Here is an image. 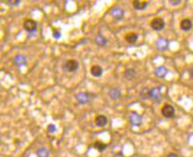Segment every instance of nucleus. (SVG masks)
I'll return each mask as SVG.
<instances>
[{
    "instance_id": "obj_11",
    "label": "nucleus",
    "mask_w": 193,
    "mask_h": 157,
    "mask_svg": "<svg viewBox=\"0 0 193 157\" xmlns=\"http://www.w3.org/2000/svg\"><path fill=\"white\" fill-rule=\"evenodd\" d=\"M138 38H139V35L136 33L131 32V33H129L125 35V40L130 44H134L138 40Z\"/></svg>"
},
{
    "instance_id": "obj_8",
    "label": "nucleus",
    "mask_w": 193,
    "mask_h": 157,
    "mask_svg": "<svg viewBox=\"0 0 193 157\" xmlns=\"http://www.w3.org/2000/svg\"><path fill=\"white\" fill-rule=\"evenodd\" d=\"M110 13H111V15L112 17L116 19V20H120V19H123V17H124V10L123 9H121L120 7H114L112 10H111V12H110Z\"/></svg>"
},
{
    "instance_id": "obj_15",
    "label": "nucleus",
    "mask_w": 193,
    "mask_h": 157,
    "mask_svg": "<svg viewBox=\"0 0 193 157\" xmlns=\"http://www.w3.org/2000/svg\"><path fill=\"white\" fill-rule=\"evenodd\" d=\"M108 96L111 99L116 100V99L121 97V91L119 89H116H116H111L108 92Z\"/></svg>"
},
{
    "instance_id": "obj_23",
    "label": "nucleus",
    "mask_w": 193,
    "mask_h": 157,
    "mask_svg": "<svg viewBox=\"0 0 193 157\" xmlns=\"http://www.w3.org/2000/svg\"><path fill=\"white\" fill-rule=\"evenodd\" d=\"M47 130H48V132L49 133H50V134H53L55 133L56 131V127L55 126L54 124H49L48 127H47Z\"/></svg>"
},
{
    "instance_id": "obj_21",
    "label": "nucleus",
    "mask_w": 193,
    "mask_h": 157,
    "mask_svg": "<svg viewBox=\"0 0 193 157\" xmlns=\"http://www.w3.org/2000/svg\"><path fill=\"white\" fill-rule=\"evenodd\" d=\"M156 45H157L158 48H159L160 50H164V49H166L167 47H168V41H167L166 40H164V39H161V40H159L157 41Z\"/></svg>"
},
{
    "instance_id": "obj_22",
    "label": "nucleus",
    "mask_w": 193,
    "mask_h": 157,
    "mask_svg": "<svg viewBox=\"0 0 193 157\" xmlns=\"http://www.w3.org/2000/svg\"><path fill=\"white\" fill-rule=\"evenodd\" d=\"M5 3H6V4H9V5H13V6H18L20 3H21V1L20 0H15V1H13V0H9V1H4Z\"/></svg>"
},
{
    "instance_id": "obj_2",
    "label": "nucleus",
    "mask_w": 193,
    "mask_h": 157,
    "mask_svg": "<svg viewBox=\"0 0 193 157\" xmlns=\"http://www.w3.org/2000/svg\"><path fill=\"white\" fill-rule=\"evenodd\" d=\"M64 68L68 71V72H75L77 71L78 68L79 67V63L77 60L74 59H70L66 61V62L64 63Z\"/></svg>"
},
{
    "instance_id": "obj_25",
    "label": "nucleus",
    "mask_w": 193,
    "mask_h": 157,
    "mask_svg": "<svg viewBox=\"0 0 193 157\" xmlns=\"http://www.w3.org/2000/svg\"><path fill=\"white\" fill-rule=\"evenodd\" d=\"M169 4L172 5H178L179 4H181V0H169Z\"/></svg>"
},
{
    "instance_id": "obj_18",
    "label": "nucleus",
    "mask_w": 193,
    "mask_h": 157,
    "mask_svg": "<svg viewBox=\"0 0 193 157\" xmlns=\"http://www.w3.org/2000/svg\"><path fill=\"white\" fill-rule=\"evenodd\" d=\"M36 155L38 157H49V151L43 147L36 151Z\"/></svg>"
},
{
    "instance_id": "obj_3",
    "label": "nucleus",
    "mask_w": 193,
    "mask_h": 157,
    "mask_svg": "<svg viewBox=\"0 0 193 157\" xmlns=\"http://www.w3.org/2000/svg\"><path fill=\"white\" fill-rule=\"evenodd\" d=\"M150 26L154 30L161 31L165 27V21L162 18H155L151 21Z\"/></svg>"
},
{
    "instance_id": "obj_24",
    "label": "nucleus",
    "mask_w": 193,
    "mask_h": 157,
    "mask_svg": "<svg viewBox=\"0 0 193 157\" xmlns=\"http://www.w3.org/2000/svg\"><path fill=\"white\" fill-rule=\"evenodd\" d=\"M149 90H148L147 88H145V89H143V90L141 91V97L142 98H147V97L146 96H147V98L149 97Z\"/></svg>"
},
{
    "instance_id": "obj_6",
    "label": "nucleus",
    "mask_w": 193,
    "mask_h": 157,
    "mask_svg": "<svg viewBox=\"0 0 193 157\" xmlns=\"http://www.w3.org/2000/svg\"><path fill=\"white\" fill-rule=\"evenodd\" d=\"M162 115L165 118H173L175 116V108L170 105H165L162 109Z\"/></svg>"
},
{
    "instance_id": "obj_20",
    "label": "nucleus",
    "mask_w": 193,
    "mask_h": 157,
    "mask_svg": "<svg viewBox=\"0 0 193 157\" xmlns=\"http://www.w3.org/2000/svg\"><path fill=\"white\" fill-rule=\"evenodd\" d=\"M167 73H168L167 68L165 67H163V66L159 67L156 69V71H155V74H156V75H158L159 77H164Z\"/></svg>"
},
{
    "instance_id": "obj_4",
    "label": "nucleus",
    "mask_w": 193,
    "mask_h": 157,
    "mask_svg": "<svg viewBox=\"0 0 193 157\" xmlns=\"http://www.w3.org/2000/svg\"><path fill=\"white\" fill-rule=\"evenodd\" d=\"M24 29L28 33H35L37 28V22L34 19H27L23 24Z\"/></svg>"
},
{
    "instance_id": "obj_27",
    "label": "nucleus",
    "mask_w": 193,
    "mask_h": 157,
    "mask_svg": "<svg viewBox=\"0 0 193 157\" xmlns=\"http://www.w3.org/2000/svg\"><path fill=\"white\" fill-rule=\"evenodd\" d=\"M167 157H178V155L177 154H175V153H170V154H169L167 155Z\"/></svg>"
},
{
    "instance_id": "obj_10",
    "label": "nucleus",
    "mask_w": 193,
    "mask_h": 157,
    "mask_svg": "<svg viewBox=\"0 0 193 157\" xmlns=\"http://www.w3.org/2000/svg\"><path fill=\"white\" fill-rule=\"evenodd\" d=\"M180 26L183 31H190L192 28V21L190 19H184L181 21Z\"/></svg>"
},
{
    "instance_id": "obj_14",
    "label": "nucleus",
    "mask_w": 193,
    "mask_h": 157,
    "mask_svg": "<svg viewBox=\"0 0 193 157\" xmlns=\"http://www.w3.org/2000/svg\"><path fill=\"white\" fill-rule=\"evenodd\" d=\"M27 62V58L24 55H21V54L17 55L15 57V59H14V63H15L17 66H19V67H21V66L26 65Z\"/></svg>"
},
{
    "instance_id": "obj_19",
    "label": "nucleus",
    "mask_w": 193,
    "mask_h": 157,
    "mask_svg": "<svg viewBox=\"0 0 193 157\" xmlns=\"http://www.w3.org/2000/svg\"><path fill=\"white\" fill-rule=\"evenodd\" d=\"M93 147L98 150L99 152H103L104 150L107 148V144L103 143L102 141H95L93 144Z\"/></svg>"
},
{
    "instance_id": "obj_1",
    "label": "nucleus",
    "mask_w": 193,
    "mask_h": 157,
    "mask_svg": "<svg viewBox=\"0 0 193 157\" xmlns=\"http://www.w3.org/2000/svg\"><path fill=\"white\" fill-rule=\"evenodd\" d=\"M93 94L89 92H78L76 95V99L79 104L85 105L91 101V99L93 97Z\"/></svg>"
},
{
    "instance_id": "obj_5",
    "label": "nucleus",
    "mask_w": 193,
    "mask_h": 157,
    "mask_svg": "<svg viewBox=\"0 0 193 157\" xmlns=\"http://www.w3.org/2000/svg\"><path fill=\"white\" fill-rule=\"evenodd\" d=\"M130 122L133 127H139L142 124V117L139 115V113L135 112H132L130 114Z\"/></svg>"
},
{
    "instance_id": "obj_9",
    "label": "nucleus",
    "mask_w": 193,
    "mask_h": 157,
    "mask_svg": "<svg viewBox=\"0 0 193 157\" xmlns=\"http://www.w3.org/2000/svg\"><path fill=\"white\" fill-rule=\"evenodd\" d=\"M102 72H103L102 68L100 67V65H93L90 68V73L94 77H100V76H101Z\"/></svg>"
},
{
    "instance_id": "obj_17",
    "label": "nucleus",
    "mask_w": 193,
    "mask_h": 157,
    "mask_svg": "<svg viewBox=\"0 0 193 157\" xmlns=\"http://www.w3.org/2000/svg\"><path fill=\"white\" fill-rule=\"evenodd\" d=\"M135 75H136V71L132 68H129V69H126L124 71V77L126 80L128 81H131L132 80L134 77H135Z\"/></svg>"
},
{
    "instance_id": "obj_7",
    "label": "nucleus",
    "mask_w": 193,
    "mask_h": 157,
    "mask_svg": "<svg viewBox=\"0 0 193 157\" xmlns=\"http://www.w3.org/2000/svg\"><path fill=\"white\" fill-rule=\"evenodd\" d=\"M94 123L97 127H105L107 124H108V119L105 115H102V114H100V115H97L94 119Z\"/></svg>"
},
{
    "instance_id": "obj_16",
    "label": "nucleus",
    "mask_w": 193,
    "mask_h": 157,
    "mask_svg": "<svg viewBox=\"0 0 193 157\" xmlns=\"http://www.w3.org/2000/svg\"><path fill=\"white\" fill-rule=\"evenodd\" d=\"M95 42H96V44H97V45L100 46V47H104V46L107 44L108 40H107V39H106V38L103 37V35H102V34L99 33V34L97 35V37L95 38Z\"/></svg>"
},
{
    "instance_id": "obj_28",
    "label": "nucleus",
    "mask_w": 193,
    "mask_h": 157,
    "mask_svg": "<svg viewBox=\"0 0 193 157\" xmlns=\"http://www.w3.org/2000/svg\"><path fill=\"white\" fill-rule=\"evenodd\" d=\"M189 73H190V75H191V77L193 79V68H191L190 70H189Z\"/></svg>"
},
{
    "instance_id": "obj_26",
    "label": "nucleus",
    "mask_w": 193,
    "mask_h": 157,
    "mask_svg": "<svg viewBox=\"0 0 193 157\" xmlns=\"http://www.w3.org/2000/svg\"><path fill=\"white\" fill-rule=\"evenodd\" d=\"M53 37H54L55 39H56V40H58L59 38L61 37V33H60L59 32H54V33H53Z\"/></svg>"
},
{
    "instance_id": "obj_12",
    "label": "nucleus",
    "mask_w": 193,
    "mask_h": 157,
    "mask_svg": "<svg viewBox=\"0 0 193 157\" xmlns=\"http://www.w3.org/2000/svg\"><path fill=\"white\" fill-rule=\"evenodd\" d=\"M148 5V2L147 1H139V0H136L133 1V7L136 10L139 11H142L144 9H146Z\"/></svg>"
},
{
    "instance_id": "obj_13",
    "label": "nucleus",
    "mask_w": 193,
    "mask_h": 157,
    "mask_svg": "<svg viewBox=\"0 0 193 157\" xmlns=\"http://www.w3.org/2000/svg\"><path fill=\"white\" fill-rule=\"evenodd\" d=\"M149 97L153 99H159L161 97V89L159 87L151 89L149 90Z\"/></svg>"
}]
</instances>
